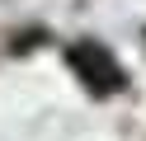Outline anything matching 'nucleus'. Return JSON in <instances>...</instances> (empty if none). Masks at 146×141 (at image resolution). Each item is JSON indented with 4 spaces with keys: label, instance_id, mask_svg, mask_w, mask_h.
Here are the masks:
<instances>
[{
    "label": "nucleus",
    "instance_id": "1",
    "mask_svg": "<svg viewBox=\"0 0 146 141\" xmlns=\"http://www.w3.org/2000/svg\"><path fill=\"white\" fill-rule=\"evenodd\" d=\"M66 66L80 75V85H85L94 99H108V94H118V89L127 85L118 56L108 52L104 42H71V47H66Z\"/></svg>",
    "mask_w": 146,
    "mask_h": 141
}]
</instances>
